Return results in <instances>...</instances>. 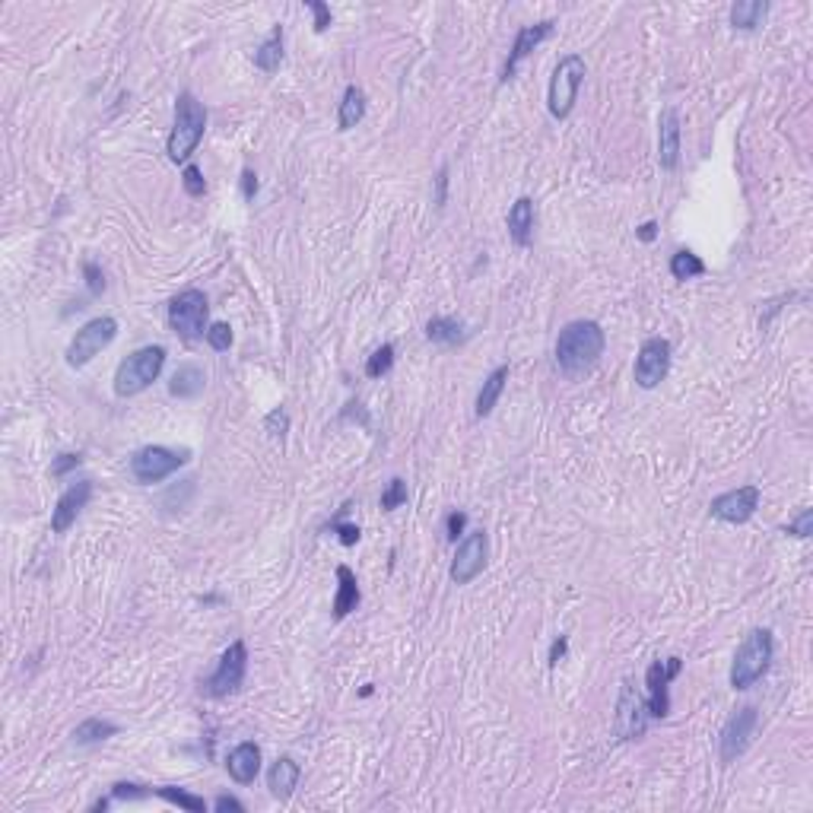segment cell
Listing matches in <instances>:
<instances>
[{"label":"cell","instance_id":"cell-1","mask_svg":"<svg viewBox=\"0 0 813 813\" xmlns=\"http://www.w3.org/2000/svg\"><path fill=\"white\" fill-rule=\"evenodd\" d=\"M607 334L597 322H569L556 337V366L566 378H585L601 363Z\"/></svg>","mask_w":813,"mask_h":813},{"label":"cell","instance_id":"cell-2","mask_svg":"<svg viewBox=\"0 0 813 813\" xmlns=\"http://www.w3.org/2000/svg\"><path fill=\"white\" fill-rule=\"evenodd\" d=\"M204 130H207L204 102H198L194 93H178L175 124H172L169 144H165V153H169L172 163H185V159H191V153L198 150V144L204 140Z\"/></svg>","mask_w":813,"mask_h":813},{"label":"cell","instance_id":"cell-3","mask_svg":"<svg viewBox=\"0 0 813 813\" xmlns=\"http://www.w3.org/2000/svg\"><path fill=\"white\" fill-rule=\"evenodd\" d=\"M775 655V642L769 629H753L750 636L740 642L738 655L731 664V686L734 690H750L756 680H763Z\"/></svg>","mask_w":813,"mask_h":813},{"label":"cell","instance_id":"cell-4","mask_svg":"<svg viewBox=\"0 0 813 813\" xmlns=\"http://www.w3.org/2000/svg\"><path fill=\"white\" fill-rule=\"evenodd\" d=\"M165 366V347H140L137 353H130L115 372V394L134 397L146 391L159 378Z\"/></svg>","mask_w":813,"mask_h":813},{"label":"cell","instance_id":"cell-5","mask_svg":"<svg viewBox=\"0 0 813 813\" xmlns=\"http://www.w3.org/2000/svg\"><path fill=\"white\" fill-rule=\"evenodd\" d=\"M585 74H588V67H585V57L579 55H566L560 57V64H556L553 76H550V89H547V109L553 118H569L575 109V99H579V89L581 83H585Z\"/></svg>","mask_w":813,"mask_h":813},{"label":"cell","instance_id":"cell-6","mask_svg":"<svg viewBox=\"0 0 813 813\" xmlns=\"http://www.w3.org/2000/svg\"><path fill=\"white\" fill-rule=\"evenodd\" d=\"M207 318H210V302L200 289H185L169 302V324L181 340L207 337Z\"/></svg>","mask_w":813,"mask_h":813},{"label":"cell","instance_id":"cell-7","mask_svg":"<svg viewBox=\"0 0 813 813\" xmlns=\"http://www.w3.org/2000/svg\"><path fill=\"white\" fill-rule=\"evenodd\" d=\"M188 458L191 455L185 448L175 451V448H165V445H146V448H140L130 458V473H134L137 483L153 486V483H163L165 477H172L181 464H188Z\"/></svg>","mask_w":813,"mask_h":813},{"label":"cell","instance_id":"cell-8","mask_svg":"<svg viewBox=\"0 0 813 813\" xmlns=\"http://www.w3.org/2000/svg\"><path fill=\"white\" fill-rule=\"evenodd\" d=\"M115 334H118V322L115 318H109V314L86 322L80 331H76L74 340H70L67 366L70 369H83L86 363H93V359H96V356L102 353L111 340H115Z\"/></svg>","mask_w":813,"mask_h":813},{"label":"cell","instance_id":"cell-9","mask_svg":"<svg viewBox=\"0 0 813 813\" xmlns=\"http://www.w3.org/2000/svg\"><path fill=\"white\" fill-rule=\"evenodd\" d=\"M245 670H248V649H245V642L239 639V642H233L229 649L223 651L217 670L207 676L200 690H204L210 699L233 696V693H239L242 684H245Z\"/></svg>","mask_w":813,"mask_h":813},{"label":"cell","instance_id":"cell-10","mask_svg":"<svg viewBox=\"0 0 813 813\" xmlns=\"http://www.w3.org/2000/svg\"><path fill=\"white\" fill-rule=\"evenodd\" d=\"M756 725H759L756 705H744V709L731 711V718L721 728V738H718V756H721V763H734L750 747Z\"/></svg>","mask_w":813,"mask_h":813},{"label":"cell","instance_id":"cell-11","mask_svg":"<svg viewBox=\"0 0 813 813\" xmlns=\"http://www.w3.org/2000/svg\"><path fill=\"white\" fill-rule=\"evenodd\" d=\"M684 670V661L680 658H664V661H655L645 674V686H649V696H645V705H649L651 718H667L670 715V684Z\"/></svg>","mask_w":813,"mask_h":813},{"label":"cell","instance_id":"cell-12","mask_svg":"<svg viewBox=\"0 0 813 813\" xmlns=\"http://www.w3.org/2000/svg\"><path fill=\"white\" fill-rule=\"evenodd\" d=\"M649 705H645V699L636 693V686L623 684L620 690V699H616V718H614V731L620 740H639L645 734V728H649Z\"/></svg>","mask_w":813,"mask_h":813},{"label":"cell","instance_id":"cell-13","mask_svg":"<svg viewBox=\"0 0 813 813\" xmlns=\"http://www.w3.org/2000/svg\"><path fill=\"white\" fill-rule=\"evenodd\" d=\"M667 369H670V340H664V337H649V340L642 343V349H639L636 369H632L636 384L645 391L658 388V384L667 378Z\"/></svg>","mask_w":813,"mask_h":813},{"label":"cell","instance_id":"cell-14","mask_svg":"<svg viewBox=\"0 0 813 813\" xmlns=\"http://www.w3.org/2000/svg\"><path fill=\"white\" fill-rule=\"evenodd\" d=\"M486 550H490V540H486L483 531L467 534L458 543V550H455V560H451V581L455 585H471L486 569Z\"/></svg>","mask_w":813,"mask_h":813},{"label":"cell","instance_id":"cell-15","mask_svg":"<svg viewBox=\"0 0 813 813\" xmlns=\"http://www.w3.org/2000/svg\"><path fill=\"white\" fill-rule=\"evenodd\" d=\"M759 508V486H738L731 492H721L715 496L709 506L711 518L728 521V525H744L756 515Z\"/></svg>","mask_w":813,"mask_h":813},{"label":"cell","instance_id":"cell-16","mask_svg":"<svg viewBox=\"0 0 813 813\" xmlns=\"http://www.w3.org/2000/svg\"><path fill=\"white\" fill-rule=\"evenodd\" d=\"M553 29H556V22H553V20H540V22H534V26H525V29H521V32L515 35V45H512V51H508L506 64H502L499 83H508V80H512L515 70H518V64L525 61V57L531 55L534 49H537L540 41H547L550 35H553Z\"/></svg>","mask_w":813,"mask_h":813},{"label":"cell","instance_id":"cell-17","mask_svg":"<svg viewBox=\"0 0 813 813\" xmlns=\"http://www.w3.org/2000/svg\"><path fill=\"white\" fill-rule=\"evenodd\" d=\"M89 496H93V480H76L74 486L64 490V496L57 499L55 512H51V531L64 534L74 527V521L80 518V512L86 508Z\"/></svg>","mask_w":813,"mask_h":813},{"label":"cell","instance_id":"cell-18","mask_svg":"<svg viewBox=\"0 0 813 813\" xmlns=\"http://www.w3.org/2000/svg\"><path fill=\"white\" fill-rule=\"evenodd\" d=\"M658 163L667 172H674L680 163V115L670 105L658 118Z\"/></svg>","mask_w":813,"mask_h":813},{"label":"cell","instance_id":"cell-19","mask_svg":"<svg viewBox=\"0 0 813 813\" xmlns=\"http://www.w3.org/2000/svg\"><path fill=\"white\" fill-rule=\"evenodd\" d=\"M225 769H229V779L235 785H252L261 773V747L254 740H245V744L233 747L229 756H225Z\"/></svg>","mask_w":813,"mask_h":813},{"label":"cell","instance_id":"cell-20","mask_svg":"<svg viewBox=\"0 0 813 813\" xmlns=\"http://www.w3.org/2000/svg\"><path fill=\"white\" fill-rule=\"evenodd\" d=\"M302 779V769L293 756H280L274 765H270V773H267V788L274 794L277 800H289Z\"/></svg>","mask_w":813,"mask_h":813},{"label":"cell","instance_id":"cell-21","mask_svg":"<svg viewBox=\"0 0 813 813\" xmlns=\"http://www.w3.org/2000/svg\"><path fill=\"white\" fill-rule=\"evenodd\" d=\"M508 223V235H512V242L518 248L531 245L534 239V200L531 198H518L512 204V210H508L506 217Z\"/></svg>","mask_w":813,"mask_h":813},{"label":"cell","instance_id":"cell-22","mask_svg":"<svg viewBox=\"0 0 813 813\" xmlns=\"http://www.w3.org/2000/svg\"><path fill=\"white\" fill-rule=\"evenodd\" d=\"M363 595H359V585H356V575L349 566H337V595H334V620H343L349 616L356 607H359Z\"/></svg>","mask_w":813,"mask_h":813},{"label":"cell","instance_id":"cell-23","mask_svg":"<svg viewBox=\"0 0 813 813\" xmlns=\"http://www.w3.org/2000/svg\"><path fill=\"white\" fill-rule=\"evenodd\" d=\"M204 384H207L204 369H200V366L185 363V366H178L175 376H172L169 394L172 397H181V401H188V397H198L200 391H204Z\"/></svg>","mask_w":813,"mask_h":813},{"label":"cell","instance_id":"cell-24","mask_svg":"<svg viewBox=\"0 0 813 813\" xmlns=\"http://www.w3.org/2000/svg\"><path fill=\"white\" fill-rule=\"evenodd\" d=\"M254 67L264 70V74H277L283 64V26H274L270 29V35H267L264 41H261V49L252 55Z\"/></svg>","mask_w":813,"mask_h":813},{"label":"cell","instance_id":"cell-25","mask_svg":"<svg viewBox=\"0 0 813 813\" xmlns=\"http://www.w3.org/2000/svg\"><path fill=\"white\" fill-rule=\"evenodd\" d=\"M506 382H508V366H499V369H492L490 376H486L483 388H480V394H477V417L480 420L490 417L492 407L499 403L502 391H506Z\"/></svg>","mask_w":813,"mask_h":813},{"label":"cell","instance_id":"cell-26","mask_svg":"<svg viewBox=\"0 0 813 813\" xmlns=\"http://www.w3.org/2000/svg\"><path fill=\"white\" fill-rule=\"evenodd\" d=\"M366 118V93L359 86H347L343 89L340 109H337V128L349 130Z\"/></svg>","mask_w":813,"mask_h":813},{"label":"cell","instance_id":"cell-27","mask_svg":"<svg viewBox=\"0 0 813 813\" xmlns=\"http://www.w3.org/2000/svg\"><path fill=\"white\" fill-rule=\"evenodd\" d=\"M765 13H769V4L765 0H740L731 7V26L744 29V32H753L756 26H763Z\"/></svg>","mask_w":813,"mask_h":813},{"label":"cell","instance_id":"cell-28","mask_svg":"<svg viewBox=\"0 0 813 813\" xmlns=\"http://www.w3.org/2000/svg\"><path fill=\"white\" fill-rule=\"evenodd\" d=\"M426 337L432 343H442V347H455V343L464 340L467 331H464V322H458V318H432L426 324Z\"/></svg>","mask_w":813,"mask_h":813},{"label":"cell","instance_id":"cell-29","mask_svg":"<svg viewBox=\"0 0 813 813\" xmlns=\"http://www.w3.org/2000/svg\"><path fill=\"white\" fill-rule=\"evenodd\" d=\"M115 734H118V725H111V721H105V718H86L83 725L74 728V740L80 747L102 744V740L115 738Z\"/></svg>","mask_w":813,"mask_h":813},{"label":"cell","instance_id":"cell-30","mask_svg":"<svg viewBox=\"0 0 813 813\" xmlns=\"http://www.w3.org/2000/svg\"><path fill=\"white\" fill-rule=\"evenodd\" d=\"M705 270H709V267H705V261L699 258V254H693V252H676L674 258H670V277H674V280H680V283H686V280H693V277H703Z\"/></svg>","mask_w":813,"mask_h":813},{"label":"cell","instance_id":"cell-31","mask_svg":"<svg viewBox=\"0 0 813 813\" xmlns=\"http://www.w3.org/2000/svg\"><path fill=\"white\" fill-rule=\"evenodd\" d=\"M153 794L163 800H169V804L181 807V810H191V813H204L207 810V800L198 798V794L185 791V788H175V785H163V788H153Z\"/></svg>","mask_w":813,"mask_h":813},{"label":"cell","instance_id":"cell-32","mask_svg":"<svg viewBox=\"0 0 813 813\" xmlns=\"http://www.w3.org/2000/svg\"><path fill=\"white\" fill-rule=\"evenodd\" d=\"M391 366H394V347H391V343H382V347L369 356V363H366V376L382 378V376H388L391 372Z\"/></svg>","mask_w":813,"mask_h":813},{"label":"cell","instance_id":"cell-33","mask_svg":"<svg viewBox=\"0 0 813 813\" xmlns=\"http://www.w3.org/2000/svg\"><path fill=\"white\" fill-rule=\"evenodd\" d=\"M403 502H407V483H403L401 477H394L382 492V508L384 512H394V508H401Z\"/></svg>","mask_w":813,"mask_h":813},{"label":"cell","instance_id":"cell-34","mask_svg":"<svg viewBox=\"0 0 813 813\" xmlns=\"http://www.w3.org/2000/svg\"><path fill=\"white\" fill-rule=\"evenodd\" d=\"M181 185H185V191L191 194V198H204L207 194L204 172H200L198 165H185V172H181Z\"/></svg>","mask_w":813,"mask_h":813},{"label":"cell","instance_id":"cell-35","mask_svg":"<svg viewBox=\"0 0 813 813\" xmlns=\"http://www.w3.org/2000/svg\"><path fill=\"white\" fill-rule=\"evenodd\" d=\"M207 343H210L213 349H219V353H223V349H229V347H233V328H229L225 322L210 324V328H207Z\"/></svg>","mask_w":813,"mask_h":813},{"label":"cell","instance_id":"cell-36","mask_svg":"<svg viewBox=\"0 0 813 813\" xmlns=\"http://www.w3.org/2000/svg\"><path fill=\"white\" fill-rule=\"evenodd\" d=\"M264 429L270 432L274 438H283L287 436V429H289V413L283 411V407L280 411H270L267 413V420H264Z\"/></svg>","mask_w":813,"mask_h":813},{"label":"cell","instance_id":"cell-37","mask_svg":"<svg viewBox=\"0 0 813 813\" xmlns=\"http://www.w3.org/2000/svg\"><path fill=\"white\" fill-rule=\"evenodd\" d=\"M153 788H144V785H128V782H118L115 788H111V798L115 800H137V798H150Z\"/></svg>","mask_w":813,"mask_h":813},{"label":"cell","instance_id":"cell-38","mask_svg":"<svg viewBox=\"0 0 813 813\" xmlns=\"http://www.w3.org/2000/svg\"><path fill=\"white\" fill-rule=\"evenodd\" d=\"M785 531H788V534H794V537H810V534H813V508H804V512H800L798 518L788 521Z\"/></svg>","mask_w":813,"mask_h":813},{"label":"cell","instance_id":"cell-39","mask_svg":"<svg viewBox=\"0 0 813 813\" xmlns=\"http://www.w3.org/2000/svg\"><path fill=\"white\" fill-rule=\"evenodd\" d=\"M305 7L314 13V32H324L331 26V7L322 0H305Z\"/></svg>","mask_w":813,"mask_h":813},{"label":"cell","instance_id":"cell-40","mask_svg":"<svg viewBox=\"0 0 813 813\" xmlns=\"http://www.w3.org/2000/svg\"><path fill=\"white\" fill-rule=\"evenodd\" d=\"M83 274H86L89 293H93V296H102V289H105V277H102V270H99V264H93V261H86V264H83Z\"/></svg>","mask_w":813,"mask_h":813},{"label":"cell","instance_id":"cell-41","mask_svg":"<svg viewBox=\"0 0 813 813\" xmlns=\"http://www.w3.org/2000/svg\"><path fill=\"white\" fill-rule=\"evenodd\" d=\"M464 527H467L464 512H451L448 518H445V534H448V540H455V543H458V537L464 534Z\"/></svg>","mask_w":813,"mask_h":813},{"label":"cell","instance_id":"cell-42","mask_svg":"<svg viewBox=\"0 0 813 813\" xmlns=\"http://www.w3.org/2000/svg\"><path fill=\"white\" fill-rule=\"evenodd\" d=\"M331 531L340 534V543L343 547H353L356 540H359V527L356 525H343V521H331Z\"/></svg>","mask_w":813,"mask_h":813},{"label":"cell","instance_id":"cell-43","mask_svg":"<svg viewBox=\"0 0 813 813\" xmlns=\"http://www.w3.org/2000/svg\"><path fill=\"white\" fill-rule=\"evenodd\" d=\"M80 455H61V458L51 464V477H64L67 471H74V467H80Z\"/></svg>","mask_w":813,"mask_h":813},{"label":"cell","instance_id":"cell-44","mask_svg":"<svg viewBox=\"0 0 813 813\" xmlns=\"http://www.w3.org/2000/svg\"><path fill=\"white\" fill-rule=\"evenodd\" d=\"M448 204V165H442L436 175V207Z\"/></svg>","mask_w":813,"mask_h":813},{"label":"cell","instance_id":"cell-45","mask_svg":"<svg viewBox=\"0 0 813 813\" xmlns=\"http://www.w3.org/2000/svg\"><path fill=\"white\" fill-rule=\"evenodd\" d=\"M213 810H219V813H225V810L245 813V804H242L239 798H233V794H219V798L213 800Z\"/></svg>","mask_w":813,"mask_h":813},{"label":"cell","instance_id":"cell-46","mask_svg":"<svg viewBox=\"0 0 813 813\" xmlns=\"http://www.w3.org/2000/svg\"><path fill=\"white\" fill-rule=\"evenodd\" d=\"M242 194H245V200H254V194H258V175L252 169L242 172Z\"/></svg>","mask_w":813,"mask_h":813},{"label":"cell","instance_id":"cell-47","mask_svg":"<svg viewBox=\"0 0 813 813\" xmlns=\"http://www.w3.org/2000/svg\"><path fill=\"white\" fill-rule=\"evenodd\" d=\"M566 651H569V639H566V636H560L553 645H550V667H556V664H560L562 658H566Z\"/></svg>","mask_w":813,"mask_h":813},{"label":"cell","instance_id":"cell-48","mask_svg":"<svg viewBox=\"0 0 813 813\" xmlns=\"http://www.w3.org/2000/svg\"><path fill=\"white\" fill-rule=\"evenodd\" d=\"M655 235H658V225L651 223V219H649V223H642V225H639V239H642V242H651V239H655Z\"/></svg>","mask_w":813,"mask_h":813}]
</instances>
